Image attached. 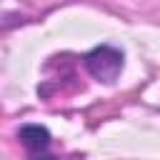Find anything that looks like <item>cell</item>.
Wrapping results in <instances>:
<instances>
[{"label": "cell", "mask_w": 160, "mask_h": 160, "mask_svg": "<svg viewBox=\"0 0 160 160\" xmlns=\"http://www.w3.org/2000/svg\"><path fill=\"white\" fill-rule=\"evenodd\" d=\"M85 68L95 80L115 82L120 70H122V52L110 48V45H100V48H95L85 55Z\"/></svg>", "instance_id": "1"}, {"label": "cell", "mask_w": 160, "mask_h": 160, "mask_svg": "<svg viewBox=\"0 0 160 160\" xmlns=\"http://www.w3.org/2000/svg\"><path fill=\"white\" fill-rule=\"evenodd\" d=\"M20 140L30 152H45L50 148V132L40 125H25L20 128Z\"/></svg>", "instance_id": "2"}]
</instances>
